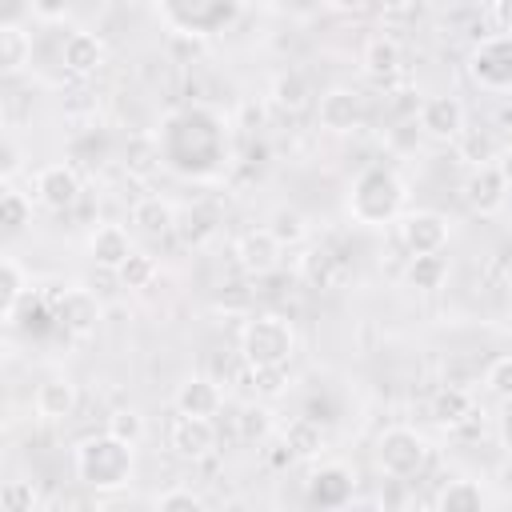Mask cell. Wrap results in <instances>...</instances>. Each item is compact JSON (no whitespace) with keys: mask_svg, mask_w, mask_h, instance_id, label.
Instances as JSON below:
<instances>
[{"mask_svg":"<svg viewBox=\"0 0 512 512\" xmlns=\"http://www.w3.org/2000/svg\"><path fill=\"white\" fill-rule=\"evenodd\" d=\"M472 416H476V412H472V396H468V388L448 384V388L436 392V400H432V420H436V424H444V428H460V424L472 420Z\"/></svg>","mask_w":512,"mask_h":512,"instance_id":"24","label":"cell"},{"mask_svg":"<svg viewBox=\"0 0 512 512\" xmlns=\"http://www.w3.org/2000/svg\"><path fill=\"white\" fill-rule=\"evenodd\" d=\"M396 236L408 248V256H436L448 244V216H440L432 208L404 212L400 224H396Z\"/></svg>","mask_w":512,"mask_h":512,"instance_id":"6","label":"cell"},{"mask_svg":"<svg viewBox=\"0 0 512 512\" xmlns=\"http://www.w3.org/2000/svg\"><path fill=\"white\" fill-rule=\"evenodd\" d=\"M284 448L292 452V460H312V456L324 452V428L308 416H296L284 428Z\"/></svg>","mask_w":512,"mask_h":512,"instance_id":"23","label":"cell"},{"mask_svg":"<svg viewBox=\"0 0 512 512\" xmlns=\"http://www.w3.org/2000/svg\"><path fill=\"white\" fill-rule=\"evenodd\" d=\"M160 16H164V20H172V24H176L180 32H188V36H208L216 24H224L228 16H236V8H232V4H228V8H220V4H216V8H188V12H184V8L164 4V8H160Z\"/></svg>","mask_w":512,"mask_h":512,"instance_id":"20","label":"cell"},{"mask_svg":"<svg viewBox=\"0 0 512 512\" xmlns=\"http://www.w3.org/2000/svg\"><path fill=\"white\" fill-rule=\"evenodd\" d=\"M468 72L488 92H512V36L500 32V36L480 40L468 60Z\"/></svg>","mask_w":512,"mask_h":512,"instance_id":"5","label":"cell"},{"mask_svg":"<svg viewBox=\"0 0 512 512\" xmlns=\"http://www.w3.org/2000/svg\"><path fill=\"white\" fill-rule=\"evenodd\" d=\"M436 512H488V496L476 480L460 476V480H448L436 496Z\"/></svg>","mask_w":512,"mask_h":512,"instance_id":"22","label":"cell"},{"mask_svg":"<svg viewBox=\"0 0 512 512\" xmlns=\"http://www.w3.org/2000/svg\"><path fill=\"white\" fill-rule=\"evenodd\" d=\"M280 240L268 232V228H248L240 240H236V260L244 272L252 276H268L276 264H280Z\"/></svg>","mask_w":512,"mask_h":512,"instance_id":"13","label":"cell"},{"mask_svg":"<svg viewBox=\"0 0 512 512\" xmlns=\"http://www.w3.org/2000/svg\"><path fill=\"white\" fill-rule=\"evenodd\" d=\"M32 12H36V16H44V20H56V16L64 20V16H68V8H32Z\"/></svg>","mask_w":512,"mask_h":512,"instance_id":"44","label":"cell"},{"mask_svg":"<svg viewBox=\"0 0 512 512\" xmlns=\"http://www.w3.org/2000/svg\"><path fill=\"white\" fill-rule=\"evenodd\" d=\"M0 508H4V512H32V508H36V484L24 480V476L8 480V484L0 488Z\"/></svg>","mask_w":512,"mask_h":512,"instance_id":"36","label":"cell"},{"mask_svg":"<svg viewBox=\"0 0 512 512\" xmlns=\"http://www.w3.org/2000/svg\"><path fill=\"white\" fill-rule=\"evenodd\" d=\"M32 188H36V200L52 212H64L80 200V176H76L72 164H44L32 176Z\"/></svg>","mask_w":512,"mask_h":512,"instance_id":"9","label":"cell"},{"mask_svg":"<svg viewBox=\"0 0 512 512\" xmlns=\"http://www.w3.org/2000/svg\"><path fill=\"white\" fill-rule=\"evenodd\" d=\"M168 444L180 460H204L216 452V424L200 416H176L168 428Z\"/></svg>","mask_w":512,"mask_h":512,"instance_id":"11","label":"cell"},{"mask_svg":"<svg viewBox=\"0 0 512 512\" xmlns=\"http://www.w3.org/2000/svg\"><path fill=\"white\" fill-rule=\"evenodd\" d=\"M152 276H156V260H152V256H140V252L116 272V280H120L124 288H148Z\"/></svg>","mask_w":512,"mask_h":512,"instance_id":"40","label":"cell"},{"mask_svg":"<svg viewBox=\"0 0 512 512\" xmlns=\"http://www.w3.org/2000/svg\"><path fill=\"white\" fill-rule=\"evenodd\" d=\"M152 512H208L192 488H168L152 500Z\"/></svg>","mask_w":512,"mask_h":512,"instance_id":"39","label":"cell"},{"mask_svg":"<svg viewBox=\"0 0 512 512\" xmlns=\"http://www.w3.org/2000/svg\"><path fill=\"white\" fill-rule=\"evenodd\" d=\"M176 412L180 416H200V420H212L220 408H224V392H220V384L216 380H208V376H188V380H180V388H176Z\"/></svg>","mask_w":512,"mask_h":512,"instance_id":"14","label":"cell"},{"mask_svg":"<svg viewBox=\"0 0 512 512\" xmlns=\"http://www.w3.org/2000/svg\"><path fill=\"white\" fill-rule=\"evenodd\" d=\"M76 476L96 492H120L132 480V444L116 436H84L76 444Z\"/></svg>","mask_w":512,"mask_h":512,"instance_id":"1","label":"cell"},{"mask_svg":"<svg viewBox=\"0 0 512 512\" xmlns=\"http://www.w3.org/2000/svg\"><path fill=\"white\" fill-rule=\"evenodd\" d=\"M500 168H504V176H508V184H512V152H508V160H504Z\"/></svg>","mask_w":512,"mask_h":512,"instance_id":"45","label":"cell"},{"mask_svg":"<svg viewBox=\"0 0 512 512\" xmlns=\"http://www.w3.org/2000/svg\"><path fill=\"white\" fill-rule=\"evenodd\" d=\"M268 232L280 240V248H296V244L308 240V220L296 208H276L272 220H268Z\"/></svg>","mask_w":512,"mask_h":512,"instance_id":"30","label":"cell"},{"mask_svg":"<svg viewBox=\"0 0 512 512\" xmlns=\"http://www.w3.org/2000/svg\"><path fill=\"white\" fill-rule=\"evenodd\" d=\"M108 436H116V440H124V444H136V440L144 436V416H140L136 408H116V412L108 416Z\"/></svg>","mask_w":512,"mask_h":512,"instance_id":"38","label":"cell"},{"mask_svg":"<svg viewBox=\"0 0 512 512\" xmlns=\"http://www.w3.org/2000/svg\"><path fill=\"white\" fill-rule=\"evenodd\" d=\"M488 16L500 24V32H504V36H512V0H496V4L488 8Z\"/></svg>","mask_w":512,"mask_h":512,"instance_id":"42","label":"cell"},{"mask_svg":"<svg viewBox=\"0 0 512 512\" xmlns=\"http://www.w3.org/2000/svg\"><path fill=\"white\" fill-rule=\"evenodd\" d=\"M416 124H420V136L428 140H440V144H456V136L468 128V112L460 104V96L452 92H440V96H428L420 100V112H416Z\"/></svg>","mask_w":512,"mask_h":512,"instance_id":"7","label":"cell"},{"mask_svg":"<svg viewBox=\"0 0 512 512\" xmlns=\"http://www.w3.org/2000/svg\"><path fill=\"white\" fill-rule=\"evenodd\" d=\"M360 64L376 84H392L396 72H400V44L392 36H368V44L360 52Z\"/></svg>","mask_w":512,"mask_h":512,"instance_id":"18","label":"cell"},{"mask_svg":"<svg viewBox=\"0 0 512 512\" xmlns=\"http://www.w3.org/2000/svg\"><path fill=\"white\" fill-rule=\"evenodd\" d=\"M444 280H448V256L444 252H436V256H412L408 268H404V284L416 288V292H436Z\"/></svg>","mask_w":512,"mask_h":512,"instance_id":"25","label":"cell"},{"mask_svg":"<svg viewBox=\"0 0 512 512\" xmlns=\"http://www.w3.org/2000/svg\"><path fill=\"white\" fill-rule=\"evenodd\" d=\"M176 220H180V216H176L172 200H164V196H140V200L132 204V224H136L140 232H148V236L172 232Z\"/></svg>","mask_w":512,"mask_h":512,"instance_id":"21","label":"cell"},{"mask_svg":"<svg viewBox=\"0 0 512 512\" xmlns=\"http://www.w3.org/2000/svg\"><path fill=\"white\" fill-rule=\"evenodd\" d=\"M364 116V104H360V92L356 88H328L320 92V104H316V124L324 132H352Z\"/></svg>","mask_w":512,"mask_h":512,"instance_id":"10","label":"cell"},{"mask_svg":"<svg viewBox=\"0 0 512 512\" xmlns=\"http://www.w3.org/2000/svg\"><path fill=\"white\" fill-rule=\"evenodd\" d=\"M248 380H252V392H256L260 400H276V396H284L288 384H292L288 368H248Z\"/></svg>","mask_w":512,"mask_h":512,"instance_id":"34","label":"cell"},{"mask_svg":"<svg viewBox=\"0 0 512 512\" xmlns=\"http://www.w3.org/2000/svg\"><path fill=\"white\" fill-rule=\"evenodd\" d=\"M80 404V392H76V380L72 376H48L40 380L36 388V416L44 420H68Z\"/></svg>","mask_w":512,"mask_h":512,"instance_id":"16","label":"cell"},{"mask_svg":"<svg viewBox=\"0 0 512 512\" xmlns=\"http://www.w3.org/2000/svg\"><path fill=\"white\" fill-rule=\"evenodd\" d=\"M484 388H488L496 400L512 404V356H496V360L484 368Z\"/></svg>","mask_w":512,"mask_h":512,"instance_id":"37","label":"cell"},{"mask_svg":"<svg viewBox=\"0 0 512 512\" xmlns=\"http://www.w3.org/2000/svg\"><path fill=\"white\" fill-rule=\"evenodd\" d=\"M16 172H20V144L16 140H4V152H0V176H4V184H12Z\"/></svg>","mask_w":512,"mask_h":512,"instance_id":"41","label":"cell"},{"mask_svg":"<svg viewBox=\"0 0 512 512\" xmlns=\"http://www.w3.org/2000/svg\"><path fill=\"white\" fill-rule=\"evenodd\" d=\"M28 216H32V200L24 192H16L12 184H4V192H0V224L8 232H20L28 224Z\"/></svg>","mask_w":512,"mask_h":512,"instance_id":"32","label":"cell"},{"mask_svg":"<svg viewBox=\"0 0 512 512\" xmlns=\"http://www.w3.org/2000/svg\"><path fill=\"white\" fill-rule=\"evenodd\" d=\"M236 432L240 440H264L272 432V412L264 404H244L236 416Z\"/></svg>","mask_w":512,"mask_h":512,"instance_id":"35","label":"cell"},{"mask_svg":"<svg viewBox=\"0 0 512 512\" xmlns=\"http://www.w3.org/2000/svg\"><path fill=\"white\" fill-rule=\"evenodd\" d=\"M60 60L72 76H92L104 64V40L96 32H68V40L60 48Z\"/></svg>","mask_w":512,"mask_h":512,"instance_id":"17","label":"cell"},{"mask_svg":"<svg viewBox=\"0 0 512 512\" xmlns=\"http://www.w3.org/2000/svg\"><path fill=\"white\" fill-rule=\"evenodd\" d=\"M404 200H408V188H404V180H400L392 168H368V172H360V180L352 184L348 212H352V220L380 228V224H388V220L400 216Z\"/></svg>","mask_w":512,"mask_h":512,"instance_id":"2","label":"cell"},{"mask_svg":"<svg viewBox=\"0 0 512 512\" xmlns=\"http://www.w3.org/2000/svg\"><path fill=\"white\" fill-rule=\"evenodd\" d=\"M0 276H4V316L12 320V316H16V308H20V300L28 296L32 280H28V272L20 268V260H16V256H4V260H0Z\"/></svg>","mask_w":512,"mask_h":512,"instance_id":"29","label":"cell"},{"mask_svg":"<svg viewBox=\"0 0 512 512\" xmlns=\"http://www.w3.org/2000/svg\"><path fill=\"white\" fill-rule=\"evenodd\" d=\"M88 256H92L96 268H104V272L116 276L136 252H132V240H128V232H124L120 224H100V228L88 236Z\"/></svg>","mask_w":512,"mask_h":512,"instance_id":"12","label":"cell"},{"mask_svg":"<svg viewBox=\"0 0 512 512\" xmlns=\"http://www.w3.org/2000/svg\"><path fill=\"white\" fill-rule=\"evenodd\" d=\"M496 140H492V132L488 128H464L460 136H456V156L468 164V168H484V164H500L496 160Z\"/></svg>","mask_w":512,"mask_h":512,"instance_id":"26","label":"cell"},{"mask_svg":"<svg viewBox=\"0 0 512 512\" xmlns=\"http://www.w3.org/2000/svg\"><path fill=\"white\" fill-rule=\"evenodd\" d=\"M344 512H388V504H384V500H372V496H368V500H352V504H348Z\"/></svg>","mask_w":512,"mask_h":512,"instance_id":"43","label":"cell"},{"mask_svg":"<svg viewBox=\"0 0 512 512\" xmlns=\"http://www.w3.org/2000/svg\"><path fill=\"white\" fill-rule=\"evenodd\" d=\"M308 96H312V88H308L304 72H280V76L272 80V104L284 108V112L308 108Z\"/></svg>","mask_w":512,"mask_h":512,"instance_id":"28","label":"cell"},{"mask_svg":"<svg viewBox=\"0 0 512 512\" xmlns=\"http://www.w3.org/2000/svg\"><path fill=\"white\" fill-rule=\"evenodd\" d=\"M424 460H428V440L416 428L396 424V428L380 432V440H376V464H380L384 476L408 480V476H416L424 468Z\"/></svg>","mask_w":512,"mask_h":512,"instance_id":"4","label":"cell"},{"mask_svg":"<svg viewBox=\"0 0 512 512\" xmlns=\"http://www.w3.org/2000/svg\"><path fill=\"white\" fill-rule=\"evenodd\" d=\"M156 160H160L156 140H148V136H132V140H128V148H124V168H128L132 176H148V172L156 168Z\"/></svg>","mask_w":512,"mask_h":512,"instance_id":"33","label":"cell"},{"mask_svg":"<svg viewBox=\"0 0 512 512\" xmlns=\"http://www.w3.org/2000/svg\"><path fill=\"white\" fill-rule=\"evenodd\" d=\"M176 228H180V236H184V244H192V248H200L204 240H212L216 236V216L204 208V204H196V208H188L180 220H176Z\"/></svg>","mask_w":512,"mask_h":512,"instance_id":"31","label":"cell"},{"mask_svg":"<svg viewBox=\"0 0 512 512\" xmlns=\"http://www.w3.org/2000/svg\"><path fill=\"white\" fill-rule=\"evenodd\" d=\"M300 276H304L312 288H340L344 276H348V268H344V260H340L332 248H308V252L300 256Z\"/></svg>","mask_w":512,"mask_h":512,"instance_id":"19","label":"cell"},{"mask_svg":"<svg viewBox=\"0 0 512 512\" xmlns=\"http://www.w3.org/2000/svg\"><path fill=\"white\" fill-rule=\"evenodd\" d=\"M240 356L248 368H288L296 356V328L276 312H260L240 332Z\"/></svg>","mask_w":512,"mask_h":512,"instance_id":"3","label":"cell"},{"mask_svg":"<svg viewBox=\"0 0 512 512\" xmlns=\"http://www.w3.org/2000/svg\"><path fill=\"white\" fill-rule=\"evenodd\" d=\"M460 196L464 204L476 212V216H492L504 208L508 200V176L500 164H484V168H468L464 184H460Z\"/></svg>","mask_w":512,"mask_h":512,"instance_id":"8","label":"cell"},{"mask_svg":"<svg viewBox=\"0 0 512 512\" xmlns=\"http://www.w3.org/2000/svg\"><path fill=\"white\" fill-rule=\"evenodd\" d=\"M32 56V36L16 24V20H4L0 24V68L4 72H20Z\"/></svg>","mask_w":512,"mask_h":512,"instance_id":"27","label":"cell"},{"mask_svg":"<svg viewBox=\"0 0 512 512\" xmlns=\"http://www.w3.org/2000/svg\"><path fill=\"white\" fill-rule=\"evenodd\" d=\"M56 316L64 320L68 332L88 336V332L100 324V300H96V292H88V288H68V292L56 300Z\"/></svg>","mask_w":512,"mask_h":512,"instance_id":"15","label":"cell"}]
</instances>
